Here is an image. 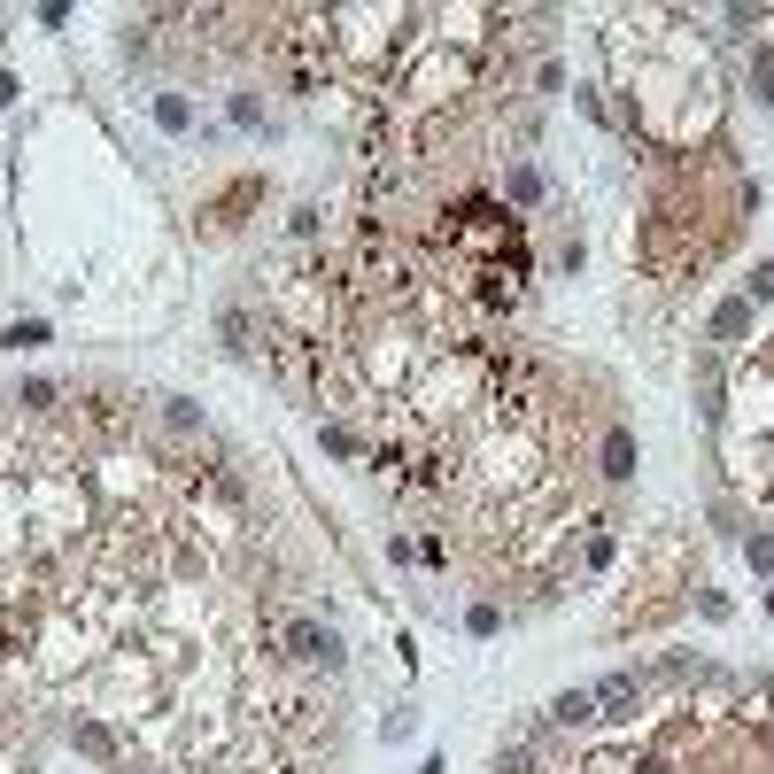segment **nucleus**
Returning <instances> with one entry per match:
<instances>
[{"mask_svg":"<svg viewBox=\"0 0 774 774\" xmlns=\"http://www.w3.org/2000/svg\"><path fill=\"white\" fill-rule=\"evenodd\" d=\"M271 643L287 658H302V666H326V674H341V635L318 620H271Z\"/></svg>","mask_w":774,"mask_h":774,"instance_id":"nucleus-1","label":"nucleus"},{"mask_svg":"<svg viewBox=\"0 0 774 774\" xmlns=\"http://www.w3.org/2000/svg\"><path fill=\"white\" fill-rule=\"evenodd\" d=\"M589 697H596V720H635V697H643V682H635V674H604Z\"/></svg>","mask_w":774,"mask_h":774,"instance_id":"nucleus-2","label":"nucleus"},{"mask_svg":"<svg viewBox=\"0 0 774 774\" xmlns=\"http://www.w3.org/2000/svg\"><path fill=\"white\" fill-rule=\"evenodd\" d=\"M596 473H604V480H635V434H627V426H612V434H604Z\"/></svg>","mask_w":774,"mask_h":774,"instance_id":"nucleus-3","label":"nucleus"},{"mask_svg":"<svg viewBox=\"0 0 774 774\" xmlns=\"http://www.w3.org/2000/svg\"><path fill=\"white\" fill-rule=\"evenodd\" d=\"M550 720H558V728H589V720H596V697H589V689H566V697L550 705Z\"/></svg>","mask_w":774,"mask_h":774,"instance_id":"nucleus-4","label":"nucleus"},{"mask_svg":"<svg viewBox=\"0 0 774 774\" xmlns=\"http://www.w3.org/2000/svg\"><path fill=\"white\" fill-rule=\"evenodd\" d=\"M751 333V302H720L713 310V341H744Z\"/></svg>","mask_w":774,"mask_h":774,"instance_id":"nucleus-5","label":"nucleus"},{"mask_svg":"<svg viewBox=\"0 0 774 774\" xmlns=\"http://www.w3.org/2000/svg\"><path fill=\"white\" fill-rule=\"evenodd\" d=\"M163 426H171V434H186V442H194V434H202V411H194L186 395H163Z\"/></svg>","mask_w":774,"mask_h":774,"instance_id":"nucleus-6","label":"nucleus"},{"mask_svg":"<svg viewBox=\"0 0 774 774\" xmlns=\"http://www.w3.org/2000/svg\"><path fill=\"white\" fill-rule=\"evenodd\" d=\"M78 744H86L93 759H109V751H117V736H109V728H101V720H78Z\"/></svg>","mask_w":774,"mask_h":774,"instance_id":"nucleus-7","label":"nucleus"},{"mask_svg":"<svg viewBox=\"0 0 774 774\" xmlns=\"http://www.w3.org/2000/svg\"><path fill=\"white\" fill-rule=\"evenodd\" d=\"M496 774H535V751H527V744H504V751H496Z\"/></svg>","mask_w":774,"mask_h":774,"instance_id":"nucleus-8","label":"nucleus"},{"mask_svg":"<svg viewBox=\"0 0 774 774\" xmlns=\"http://www.w3.org/2000/svg\"><path fill=\"white\" fill-rule=\"evenodd\" d=\"M155 117H163V132H186V117H194V109H186L179 93H163V101H155Z\"/></svg>","mask_w":774,"mask_h":774,"instance_id":"nucleus-9","label":"nucleus"},{"mask_svg":"<svg viewBox=\"0 0 774 774\" xmlns=\"http://www.w3.org/2000/svg\"><path fill=\"white\" fill-rule=\"evenodd\" d=\"M39 341H47V326H39V318H24V326H8V349H39Z\"/></svg>","mask_w":774,"mask_h":774,"instance_id":"nucleus-10","label":"nucleus"},{"mask_svg":"<svg viewBox=\"0 0 774 774\" xmlns=\"http://www.w3.org/2000/svg\"><path fill=\"white\" fill-rule=\"evenodd\" d=\"M225 349H248V310H225Z\"/></svg>","mask_w":774,"mask_h":774,"instance_id":"nucleus-11","label":"nucleus"},{"mask_svg":"<svg viewBox=\"0 0 774 774\" xmlns=\"http://www.w3.org/2000/svg\"><path fill=\"white\" fill-rule=\"evenodd\" d=\"M751 86H759V101H774V55L751 62Z\"/></svg>","mask_w":774,"mask_h":774,"instance_id":"nucleus-12","label":"nucleus"},{"mask_svg":"<svg viewBox=\"0 0 774 774\" xmlns=\"http://www.w3.org/2000/svg\"><path fill=\"white\" fill-rule=\"evenodd\" d=\"M744 550H751V566H759V573H774V542H767V535H751Z\"/></svg>","mask_w":774,"mask_h":774,"instance_id":"nucleus-13","label":"nucleus"},{"mask_svg":"<svg viewBox=\"0 0 774 774\" xmlns=\"http://www.w3.org/2000/svg\"><path fill=\"white\" fill-rule=\"evenodd\" d=\"M751 302H774V264H759V271H751Z\"/></svg>","mask_w":774,"mask_h":774,"instance_id":"nucleus-14","label":"nucleus"}]
</instances>
